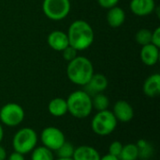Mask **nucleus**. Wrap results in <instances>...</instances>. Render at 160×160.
<instances>
[{"instance_id":"obj_2","label":"nucleus","mask_w":160,"mask_h":160,"mask_svg":"<svg viewBox=\"0 0 160 160\" xmlns=\"http://www.w3.org/2000/svg\"><path fill=\"white\" fill-rule=\"evenodd\" d=\"M94 74L93 63L85 57L77 56L74 59L68 63V78L75 85L84 86Z\"/></svg>"},{"instance_id":"obj_20","label":"nucleus","mask_w":160,"mask_h":160,"mask_svg":"<svg viewBox=\"0 0 160 160\" xmlns=\"http://www.w3.org/2000/svg\"><path fill=\"white\" fill-rule=\"evenodd\" d=\"M138 150H139V157L142 159H148L150 158L154 154V148L153 146L145 140H139L136 143Z\"/></svg>"},{"instance_id":"obj_31","label":"nucleus","mask_w":160,"mask_h":160,"mask_svg":"<svg viewBox=\"0 0 160 160\" xmlns=\"http://www.w3.org/2000/svg\"><path fill=\"white\" fill-rule=\"evenodd\" d=\"M3 138H4V129H3L2 124H0V142L3 141Z\"/></svg>"},{"instance_id":"obj_15","label":"nucleus","mask_w":160,"mask_h":160,"mask_svg":"<svg viewBox=\"0 0 160 160\" xmlns=\"http://www.w3.org/2000/svg\"><path fill=\"white\" fill-rule=\"evenodd\" d=\"M98 151L89 145H82L75 148L72 156L73 160H100Z\"/></svg>"},{"instance_id":"obj_11","label":"nucleus","mask_w":160,"mask_h":160,"mask_svg":"<svg viewBox=\"0 0 160 160\" xmlns=\"http://www.w3.org/2000/svg\"><path fill=\"white\" fill-rule=\"evenodd\" d=\"M131 11L137 16H147L156 9L155 0H131L129 4Z\"/></svg>"},{"instance_id":"obj_10","label":"nucleus","mask_w":160,"mask_h":160,"mask_svg":"<svg viewBox=\"0 0 160 160\" xmlns=\"http://www.w3.org/2000/svg\"><path fill=\"white\" fill-rule=\"evenodd\" d=\"M112 113L116 120L121 123H128L134 117V109L132 106L125 100H119L114 104Z\"/></svg>"},{"instance_id":"obj_26","label":"nucleus","mask_w":160,"mask_h":160,"mask_svg":"<svg viewBox=\"0 0 160 160\" xmlns=\"http://www.w3.org/2000/svg\"><path fill=\"white\" fill-rule=\"evenodd\" d=\"M151 43L156 45L157 47H160V27H157L153 32H152V37H151Z\"/></svg>"},{"instance_id":"obj_29","label":"nucleus","mask_w":160,"mask_h":160,"mask_svg":"<svg viewBox=\"0 0 160 160\" xmlns=\"http://www.w3.org/2000/svg\"><path fill=\"white\" fill-rule=\"evenodd\" d=\"M100 160H121L118 157H114V156H112L110 154H107L103 157H100Z\"/></svg>"},{"instance_id":"obj_4","label":"nucleus","mask_w":160,"mask_h":160,"mask_svg":"<svg viewBox=\"0 0 160 160\" xmlns=\"http://www.w3.org/2000/svg\"><path fill=\"white\" fill-rule=\"evenodd\" d=\"M118 121L114 117L112 111L105 109L98 111L93 117L91 122V127L95 134L105 137L111 135L116 128Z\"/></svg>"},{"instance_id":"obj_30","label":"nucleus","mask_w":160,"mask_h":160,"mask_svg":"<svg viewBox=\"0 0 160 160\" xmlns=\"http://www.w3.org/2000/svg\"><path fill=\"white\" fill-rule=\"evenodd\" d=\"M7 158V152L3 146L0 145V160H5Z\"/></svg>"},{"instance_id":"obj_21","label":"nucleus","mask_w":160,"mask_h":160,"mask_svg":"<svg viewBox=\"0 0 160 160\" xmlns=\"http://www.w3.org/2000/svg\"><path fill=\"white\" fill-rule=\"evenodd\" d=\"M92 105L95 109H97L98 111H101V110L108 109L110 101H109L108 96H106L105 94L100 92V93H97V94L93 95Z\"/></svg>"},{"instance_id":"obj_3","label":"nucleus","mask_w":160,"mask_h":160,"mask_svg":"<svg viewBox=\"0 0 160 160\" xmlns=\"http://www.w3.org/2000/svg\"><path fill=\"white\" fill-rule=\"evenodd\" d=\"M68 112L78 119L87 118L92 110V96L84 91H75L71 92L68 99Z\"/></svg>"},{"instance_id":"obj_32","label":"nucleus","mask_w":160,"mask_h":160,"mask_svg":"<svg viewBox=\"0 0 160 160\" xmlns=\"http://www.w3.org/2000/svg\"><path fill=\"white\" fill-rule=\"evenodd\" d=\"M55 160H73L72 157H69V158H65V157H58L57 159Z\"/></svg>"},{"instance_id":"obj_28","label":"nucleus","mask_w":160,"mask_h":160,"mask_svg":"<svg viewBox=\"0 0 160 160\" xmlns=\"http://www.w3.org/2000/svg\"><path fill=\"white\" fill-rule=\"evenodd\" d=\"M8 160H25V158H24L23 155H22V154H20V153L14 151V152L8 157Z\"/></svg>"},{"instance_id":"obj_5","label":"nucleus","mask_w":160,"mask_h":160,"mask_svg":"<svg viewBox=\"0 0 160 160\" xmlns=\"http://www.w3.org/2000/svg\"><path fill=\"white\" fill-rule=\"evenodd\" d=\"M38 143V134L30 127H23L18 130L13 139L12 146L15 152L26 155L33 151Z\"/></svg>"},{"instance_id":"obj_7","label":"nucleus","mask_w":160,"mask_h":160,"mask_svg":"<svg viewBox=\"0 0 160 160\" xmlns=\"http://www.w3.org/2000/svg\"><path fill=\"white\" fill-rule=\"evenodd\" d=\"M23 108L16 103H8L0 109V122L9 127H15L24 119Z\"/></svg>"},{"instance_id":"obj_27","label":"nucleus","mask_w":160,"mask_h":160,"mask_svg":"<svg viewBox=\"0 0 160 160\" xmlns=\"http://www.w3.org/2000/svg\"><path fill=\"white\" fill-rule=\"evenodd\" d=\"M119 0H98V3L103 8H111L114 6H117Z\"/></svg>"},{"instance_id":"obj_6","label":"nucleus","mask_w":160,"mask_h":160,"mask_svg":"<svg viewBox=\"0 0 160 160\" xmlns=\"http://www.w3.org/2000/svg\"><path fill=\"white\" fill-rule=\"evenodd\" d=\"M42 9L45 16L52 21L65 19L70 11L69 0H43Z\"/></svg>"},{"instance_id":"obj_24","label":"nucleus","mask_w":160,"mask_h":160,"mask_svg":"<svg viewBox=\"0 0 160 160\" xmlns=\"http://www.w3.org/2000/svg\"><path fill=\"white\" fill-rule=\"evenodd\" d=\"M62 52V57H63V58L66 60V61H68V62H69V61H71L72 59H74L76 57H77V50L75 49V48H73L72 46H70V45H68V47H66L63 51H61Z\"/></svg>"},{"instance_id":"obj_9","label":"nucleus","mask_w":160,"mask_h":160,"mask_svg":"<svg viewBox=\"0 0 160 160\" xmlns=\"http://www.w3.org/2000/svg\"><path fill=\"white\" fill-rule=\"evenodd\" d=\"M109 82L107 77L102 74H94L90 80L85 84L84 91H86L90 96H93L97 93L103 92L108 88Z\"/></svg>"},{"instance_id":"obj_1","label":"nucleus","mask_w":160,"mask_h":160,"mask_svg":"<svg viewBox=\"0 0 160 160\" xmlns=\"http://www.w3.org/2000/svg\"><path fill=\"white\" fill-rule=\"evenodd\" d=\"M67 35L69 45L77 51H83L89 48L95 38L93 27L84 20H76L70 24Z\"/></svg>"},{"instance_id":"obj_14","label":"nucleus","mask_w":160,"mask_h":160,"mask_svg":"<svg viewBox=\"0 0 160 160\" xmlns=\"http://www.w3.org/2000/svg\"><path fill=\"white\" fill-rule=\"evenodd\" d=\"M143 93L150 97L155 98L160 94V74H153L148 76L142 86Z\"/></svg>"},{"instance_id":"obj_19","label":"nucleus","mask_w":160,"mask_h":160,"mask_svg":"<svg viewBox=\"0 0 160 160\" xmlns=\"http://www.w3.org/2000/svg\"><path fill=\"white\" fill-rule=\"evenodd\" d=\"M31 160H54V157L52 150L45 146H36L32 151Z\"/></svg>"},{"instance_id":"obj_22","label":"nucleus","mask_w":160,"mask_h":160,"mask_svg":"<svg viewBox=\"0 0 160 160\" xmlns=\"http://www.w3.org/2000/svg\"><path fill=\"white\" fill-rule=\"evenodd\" d=\"M151 37H152V31L150 29L142 28L136 33L135 39L140 45L143 46L148 43H151Z\"/></svg>"},{"instance_id":"obj_23","label":"nucleus","mask_w":160,"mask_h":160,"mask_svg":"<svg viewBox=\"0 0 160 160\" xmlns=\"http://www.w3.org/2000/svg\"><path fill=\"white\" fill-rule=\"evenodd\" d=\"M75 151V147L73 146L72 143L65 141L57 150V157H65V158H69L72 157L73 154Z\"/></svg>"},{"instance_id":"obj_17","label":"nucleus","mask_w":160,"mask_h":160,"mask_svg":"<svg viewBox=\"0 0 160 160\" xmlns=\"http://www.w3.org/2000/svg\"><path fill=\"white\" fill-rule=\"evenodd\" d=\"M48 110L50 114L53 117H62L68 112V104L67 100L56 97L50 101L48 105Z\"/></svg>"},{"instance_id":"obj_18","label":"nucleus","mask_w":160,"mask_h":160,"mask_svg":"<svg viewBox=\"0 0 160 160\" xmlns=\"http://www.w3.org/2000/svg\"><path fill=\"white\" fill-rule=\"evenodd\" d=\"M121 160H137L139 158V150L136 144L128 143L123 145V149L119 156Z\"/></svg>"},{"instance_id":"obj_16","label":"nucleus","mask_w":160,"mask_h":160,"mask_svg":"<svg viewBox=\"0 0 160 160\" xmlns=\"http://www.w3.org/2000/svg\"><path fill=\"white\" fill-rule=\"evenodd\" d=\"M126 20V13L123 8L120 7L114 6L109 8L107 13V22L108 25L113 28L121 26Z\"/></svg>"},{"instance_id":"obj_12","label":"nucleus","mask_w":160,"mask_h":160,"mask_svg":"<svg viewBox=\"0 0 160 160\" xmlns=\"http://www.w3.org/2000/svg\"><path fill=\"white\" fill-rule=\"evenodd\" d=\"M47 42L52 49L58 51V52L63 51L66 47H68L69 45L67 33H65L61 30L52 31L48 35Z\"/></svg>"},{"instance_id":"obj_13","label":"nucleus","mask_w":160,"mask_h":160,"mask_svg":"<svg viewBox=\"0 0 160 160\" xmlns=\"http://www.w3.org/2000/svg\"><path fill=\"white\" fill-rule=\"evenodd\" d=\"M141 59L147 66H154L159 59V48L152 43L143 45L141 50Z\"/></svg>"},{"instance_id":"obj_25","label":"nucleus","mask_w":160,"mask_h":160,"mask_svg":"<svg viewBox=\"0 0 160 160\" xmlns=\"http://www.w3.org/2000/svg\"><path fill=\"white\" fill-rule=\"evenodd\" d=\"M122 149H123L122 142H120L118 141H113V142L111 143V145L109 147V154L112 155V156H114V157H119Z\"/></svg>"},{"instance_id":"obj_8","label":"nucleus","mask_w":160,"mask_h":160,"mask_svg":"<svg viewBox=\"0 0 160 160\" xmlns=\"http://www.w3.org/2000/svg\"><path fill=\"white\" fill-rule=\"evenodd\" d=\"M40 140L43 146L52 151H56L66 141L64 133L54 126H48L44 128L41 132Z\"/></svg>"}]
</instances>
